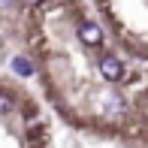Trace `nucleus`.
Wrapping results in <instances>:
<instances>
[{"label":"nucleus","instance_id":"obj_1","mask_svg":"<svg viewBox=\"0 0 148 148\" xmlns=\"http://www.w3.org/2000/svg\"><path fill=\"white\" fill-rule=\"evenodd\" d=\"M97 70H100V76H103L106 82H112V85H118V82L127 79V64L118 55H112V51H106V55L97 58Z\"/></svg>","mask_w":148,"mask_h":148},{"label":"nucleus","instance_id":"obj_2","mask_svg":"<svg viewBox=\"0 0 148 148\" xmlns=\"http://www.w3.org/2000/svg\"><path fill=\"white\" fill-rule=\"evenodd\" d=\"M76 36L82 45H88V49H94V45L103 42V27H100L97 21H79L76 24Z\"/></svg>","mask_w":148,"mask_h":148},{"label":"nucleus","instance_id":"obj_6","mask_svg":"<svg viewBox=\"0 0 148 148\" xmlns=\"http://www.w3.org/2000/svg\"><path fill=\"white\" fill-rule=\"evenodd\" d=\"M3 3H6V0H0V6H3Z\"/></svg>","mask_w":148,"mask_h":148},{"label":"nucleus","instance_id":"obj_4","mask_svg":"<svg viewBox=\"0 0 148 148\" xmlns=\"http://www.w3.org/2000/svg\"><path fill=\"white\" fill-rule=\"evenodd\" d=\"M12 73H15V76H30L33 73V60L30 58H24V55H18V58H12Z\"/></svg>","mask_w":148,"mask_h":148},{"label":"nucleus","instance_id":"obj_5","mask_svg":"<svg viewBox=\"0 0 148 148\" xmlns=\"http://www.w3.org/2000/svg\"><path fill=\"white\" fill-rule=\"evenodd\" d=\"M21 3H27V6H30V3H39V0H21Z\"/></svg>","mask_w":148,"mask_h":148},{"label":"nucleus","instance_id":"obj_3","mask_svg":"<svg viewBox=\"0 0 148 148\" xmlns=\"http://www.w3.org/2000/svg\"><path fill=\"white\" fill-rule=\"evenodd\" d=\"M18 109V97L9 88H0V115H12Z\"/></svg>","mask_w":148,"mask_h":148},{"label":"nucleus","instance_id":"obj_7","mask_svg":"<svg viewBox=\"0 0 148 148\" xmlns=\"http://www.w3.org/2000/svg\"><path fill=\"white\" fill-rule=\"evenodd\" d=\"M145 121H148V112H145Z\"/></svg>","mask_w":148,"mask_h":148}]
</instances>
